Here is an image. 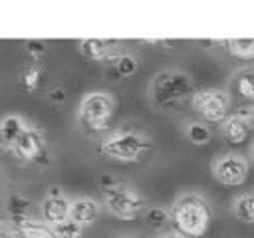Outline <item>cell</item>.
<instances>
[{"label":"cell","mask_w":254,"mask_h":238,"mask_svg":"<svg viewBox=\"0 0 254 238\" xmlns=\"http://www.w3.org/2000/svg\"><path fill=\"white\" fill-rule=\"evenodd\" d=\"M210 208L206 200L198 194H185L181 196L171 210V220L179 234L198 238L210 226Z\"/></svg>","instance_id":"obj_1"},{"label":"cell","mask_w":254,"mask_h":238,"mask_svg":"<svg viewBox=\"0 0 254 238\" xmlns=\"http://www.w3.org/2000/svg\"><path fill=\"white\" fill-rule=\"evenodd\" d=\"M190 93H192L190 77L183 71H161L153 79L151 95L155 105L161 109H169V111L175 109Z\"/></svg>","instance_id":"obj_2"},{"label":"cell","mask_w":254,"mask_h":238,"mask_svg":"<svg viewBox=\"0 0 254 238\" xmlns=\"http://www.w3.org/2000/svg\"><path fill=\"white\" fill-rule=\"evenodd\" d=\"M113 117V99L107 93H87L79 105V125L87 133H101Z\"/></svg>","instance_id":"obj_3"},{"label":"cell","mask_w":254,"mask_h":238,"mask_svg":"<svg viewBox=\"0 0 254 238\" xmlns=\"http://www.w3.org/2000/svg\"><path fill=\"white\" fill-rule=\"evenodd\" d=\"M103 200H105L107 210L111 214H115L117 218H123V220H131L139 212L145 210L143 196H139L133 188L121 186V184L105 186L103 188Z\"/></svg>","instance_id":"obj_4"},{"label":"cell","mask_w":254,"mask_h":238,"mask_svg":"<svg viewBox=\"0 0 254 238\" xmlns=\"http://www.w3.org/2000/svg\"><path fill=\"white\" fill-rule=\"evenodd\" d=\"M149 149L151 143L137 133H117L101 143V153L117 161H137Z\"/></svg>","instance_id":"obj_5"},{"label":"cell","mask_w":254,"mask_h":238,"mask_svg":"<svg viewBox=\"0 0 254 238\" xmlns=\"http://www.w3.org/2000/svg\"><path fill=\"white\" fill-rule=\"evenodd\" d=\"M192 107L194 111L208 123H222L228 119L230 99L224 91L218 89H202L192 93Z\"/></svg>","instance_id":"obj_6"},{"label":"cell","mask_w":254,"mask_h":238,"mask_svg":"<svg viewBox=\"0 0 254 238\" xmlns=\"http://www.w3.org/2000/svg\"><path fill=\"white\" fill-rule=\"evenodd\" d=\"M218 182L226 186H238L248 177V161L240 155H222L212 169Z\"/></svg>","instance_id":"obj_7"},{"label":"cell","mask_w":254,"mask_h":238,"mask_svg":"<svg viewBox=\"0 0 254 238\" xmlns=\"http://www.w3.org/2000/svg\"><path fill=\"white\" fill-rule=\"evenodd\" d=\"M14 153L26 161H40L44 157V139L38 131L26 129L14 145Z\"/></svg>","instance_id":"obj_8"},{"label":"cell","mask_w":254,"mask_h":238,"mask_svg":"<svg viewBox=\"0 0 254 238\" xmlns=\"http://www.w3.org/2000/svg\"><path fill=\"white\" fill-rule=\"evenodd\" d=\"M42 218L50 222L52 226L58 222H64L69 218V202L60 194V196H48L42 204Z\"/></svg>","instance_id":"obj_9"},{"label":"cell","mask_w":254,"mask_h":238,"mask_svg":"<svg viewBox=\"0 0 254 238\" xmlns=\"http://www.w3.org/2000/svg\"><path fill=\"white\" fill-rule=\"evenodd\" d=\"M224 139L230 143V145H240L248 139L250 135V121L244 119L242 115H230L226 121H224Z\"/></svg>","instance_id":"obj_10"},{"label":"cell","mask_w":254,"mask_h":238,"mask_svg":"<svg viewBox=\"0 0 254 238\" xmlns=\"http://www.w3.org/2000/svg\"><path fill=\"white\" fill-rule=\"evenodd\" d=\"M97 216H99V204L91 198H79L73 204H69V218L79 226L91 224Z\"/></svg>","instance_id":"obj_11"},{"label":"cell","mask_w":254,"mask_h":238,"mask_svg":"<svg viewBox=\"0 0 254 238\" xmlns=\"http://www.w3.org/2000/svg\"><path fill=\"white\" fill-rule=\"evenodd\" d=\"M24 131H26V127H24L20 117H16V115L4 117L0 121V147L2 149H14L16 141L20 139V135Z\"/></svg>","instance_id":"obj_12"},{"label":"cell","mask_w":254,"mask_h":238,"mask_svg":"<svg viewBox=\"0 0 254 238\" xmlns=\"http://www.w3.org/2000/svg\"><path fill=\"white\" fill-rule=\"evenodd\" d=\"M115 46H119V40H95V38H89V40H81L79 42V52L87 60H105L113 52Z\"/></svg>","instance_id":"obj_13"},{"label":"cell","mask_w":254,"mask_h":238,"mask_svg":"<svg viewBox=\"0 0 254 238\" xmlns=\"http://www.w3.org/2000/svg\"><path fill=\"white\" fill-rule=\"evenodd\" d=\"M234 216L244 224H254V192L240 194L232 204Z\"/></svg>","instance_id":"obj_14"},{"label":"cell","mask_w":254,"mask_h":238,"mask_svg":"<svg viewBox=\"0 0 254 238\" xmlns=\"http://www.w3.org/2000/svg\"><path fill=\"white\" fill-rule=\"evenodd\" d=\"M234 91L244 101H254V71H240L234 77Z\"/></svg>","instance_id":"obj_15"},{"label":"cell","mask_w":254,"mask_h":238,"mask_svg":"<svg viewBox=\"0 0 254 238\" xmlns=\"http://www.w3.org/2000/svg\"><path fill=\"white\" fill-rule=\"evenodd\" d=\"M228 52L238 60H254V38H236L226 42Z\"/></svg>","instance_id":"obj_16"},{"label":"cell","mask_w":254,"mask_h":238,"mask_svg":"<svg viewBox=\"0 0 254 238\" xmlns=\"http://www.w3.org/2000/svg\"><path fill=\"white\" fill-rule=\"evenodd\" d=\"M20 232L24 238H56L50 226L42 222H32V220H20Z\"/></svg>","instance_id":"obj_17"},{"label":"cell","mask_w":254,"mask_h":238,"mask_svg":"<svg viewBox=\"0 0 254 238\" xmlns=\"http://www.w3.org/2000/svg\"><path fill=\"white\" fill-rule=\"evenodd\" d=\"M52 230H54L56 238H81V226L77 222H73L71 218L54 224Z\"/></svg>","instance_id":"obj_18"},{"label":"cell","mask_w":254,"mask_h":238,"mask_svg":"<svg viewBox=\"0 0 254 238\" xmlns=\"http://www.w3.org/2000/svg\"><path fill=\"white\" fill-rule=\"evenodd\" d=\"M113 67H115V71L121 77H127V75H133L137 71V60L133 56H129V54H123V56H117L115 58Z\"/></svg>","instance_id":"obj_19"},{"label":"cell","mask_w":254,"mask_h":238,"mask_svg":"<svg viewBox=\"0 0 254 238\" xmlns=\"http://www.w3.org/2000/svg\"><path fill=\"white\" fill-rule=\"evenodd\" d=\"M187 137H189V141L194 143V145H204V143H208V139H210V131H208V127L202 125V123H190L189 129H187Z\"/></svg>","instance_id":"obj_20"},{"label":"cell","mask_w":254,"mask_h":238,"mask_svg":"<svg viewBox=\"0 0 254 238\" xmlns=\"http://www.w3.org/2000/svg\"><path fill=\"white\" fill-rule=\"evenodd\" d=\"M40 77H42V71L38 65H28L22 73V83L28 91H34L38 85H40Z\"/></svg>","instance_id":"obj_21"},{"label":"cell","mask_w":254,"mask_h":238,"mask_svg":"<svg viewBox=\"0 0 254 238\" xmlns=\"http://www.w3.org/2000/svg\"><path fill=\"white\" fill-rule=\"evenodd\" d=\"M167 218H169V214H167L163 208H159V206L149 208L147 214H145V220H147L151 226H163V224L167 222Z\"/></svg>","instance_id":"obj_22"},{"label":"cell","mask_w":254,"mask_h":238,"mask_svg":"<svg viewBox=\"0 0 254 238\" xmlns=\"http://www.w3.org/2000/svg\"><path fill=\"white\" fill-rule=\"evenodd\" d=\"M10 204H12V206H10V208H12V212H14L18 218L28 210V200H26V198H22V196H12Z\"/></svg>","instance_id":"obj_23"},{"label":"cell","mask_w":254,"mask_h":238,"mask_svg":"<svg viewBox=\"0 0 254 238\" xmlns=\"http://www.w3.org/2000/svg\"><path fill=\"white\" fill-rule=\"evenodd\" d=\"M26 46H28V54H30V56H36V58L42 56V54L46 52L44 42H34V40H32V42H28Z\"/></svg>","instance_id":"obj_24"},{"label":"cell","mask_w":254,"mask_h":238,"mask_svg":"<svg viewBox=\"0 0 254 238\" xmlns=\"http://www.w3.org/2000/svg\"><path fill=\"white\" fill-rule=\"evenodd\" d=\"M159 238H185L183 234H179L177 230H171V232H163Z\"/></svg>","instance_id":"obj_25"},{"label":"cell","mask_w":254,"mask_h":238,"mask_svg":"<svg viewBox=\"0 0 254 238\" xmlns=\"http://www.w3.org/2000/svg\"><path fill=\"white\" fill-rule=\"evenodd\" d=\"M252 159H254V147H252Z\"/></svg>","instance_id":"obj_26"}]
</instances>
